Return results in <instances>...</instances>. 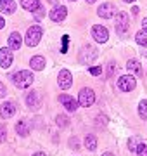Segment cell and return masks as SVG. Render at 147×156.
<instances>
[{"instance_id": "21", "label": "cell", "mask_w": 147, "mask_h": 156, "mask_svg": "<svg viewBox=\"0 0 147 156\" xmlns=\"http://www.w3.org/2000/svg\"><path fill=\"white\" fill-rule=\"evenodd\" d=\"M85 146H87V149L95 151V147H97V139L94 137V135H87V137H85Z\"/></svg>"}, {"instance_id": "40", "label": "cell", "mask_w": 147, "mask_h": 156, "mask_svg": "<svg viewBox=\"0 0 147 156\" xmlns=\"http://www.w3.org/2000/svg\"><path fill=\"white\" fill-rule=\"evenodd\" d=\"M49 2H50V4H56V2H57V0H49Z\"/></svg>"}, {"instance_id": "18", "label": "cell", "mask_w": 147, "mask_h": 156, "mask_svg": "<svg viewBox=\"0 0 147 156\" xmlns=\"http://www.w3.org/2000/svg\"><path fill=\"white\" fill-rule=\"evenodd\" d=\"M21 2V7L23 9H26V11H38L40 9V0H19Z\"/></svg>"}, {"instance_id": "1", "label": "cell", "mask_w": 147, "mask_h": 156, "mask_svg": "<svg viewBox=\"0 0 147 156\" xmlns=\"http://www.w3.org/2000/svg\"><path fill=\"white\" fill-rule=\"evenodd\" d=\"M12 82H14V85L16 87H19V89H28L29 85L33 83V73L29 71H17L12 75Z\"/></svg>"}, {"instance_id": "27", "label": "cell", "mask_w": 147, "mask_h": 156, "mask_svg": "<svg viewBox=\"0 0 147 156\" xmlns=\"http://www.w3.org/2000/svg\"><path fill=\"white\" fill-rule=\"evenodd\" d=\"M68 35H64V37H62V49H61V52L62 54H66V52H68Z\"/></svg>"}, {"instance_id": "33", "label": "cell", "mask_w": 147, "mask_h": 156, "mask_svg": "<svg viewBox=\"0 0 147 156\" xmlns=\"http://www.w3.org/2000/svg\"><path fill=\"white\" fill-rule=\"evenodd\" d=\"M113 73H114V62H111V64H109V76H113Z\"/></svg>"}, {"instance_id": "30", "label": "cell", "mask_w": 147, "mask_h": 156, "mask_svg": "<svg viewBox=\"0 0 147 156\" xmlns=\"http://www.w3.org/2000/svg\"><path fill=\"white\" fill-rule=\"evenodd\" d=\"M101 71H102V68H101V66H94V68H90V75H94V76L101 75Z\"/></svg>"}, {"instance_id": "13", "label": "cell", "mask_w": 147, "mask_h": 156, "mask_svg": "<svg viewBox=\"0 0 147 156\" xmlns=\"http://www.w3.org/2000/svg\"><path fill=\"white\" fill-rule=\"evenodd\" d=\"M59 101L64 104V108H66L68 111H76V109H78V102H76V101H74V97H71V95L62 94L61 97H59Z\"/></svg>"}, {"instance_id": "3", "label": "cell", "mask_w": 147, "mask_h": 156, "mask_svg": "<svg viewBox=\"0 0 147 156\" xmlns=\"http://www.w3.org/2000/svg\"><path fill=\"white\" fill-rule=\"evenodd\" d=\"M42 28L40 26H29L28 31H26V38H24V42H26V45L28 47H35V45H38L40 38H42Z\"/></svg>"}, {"instance_id": "19", "label": "cell", "mask_w": 147, "mask_h": 156, "mask_svg": "<svg viewBox=\"0 0 147 156\" xmlns=\"http://www.w3.org/2000/svg\"><path fill=\"white\" fill-rule=\"evenodd\" d=\"M29 66L33 68V69H36V71H42V69L45 68V59H43L42 56H35V57H31Z\"/></svg>"}, {"instance_id": "8", "label": "cell", "mask_w": 147, "mask_h": 156, "mask_svg": "<svg viewBox=\"0 0 147 156\" xmlns=\"http://www.w3.org/2000/svg\"><path fill=\"white\" fill-rule=\"evenodd\" d=\"M92 37L99 42V44H104V42H108V28L106 26H102V24H95L94 28H92Z\"/></svg>"}, {"instance_id": "36", "label": "cell", "mask_w": 147, "mask_h": 156, "mask_svg": "<svg viewBox=\"0 0 147 156\" xmlns=\"http://www.w3.org/2000/svg\"><path fill=\"white\" fill-rule=\"evenodd\" d=\"M33 156H47V154H45V153H35Z\"/></svg>"}, {"instance_id": "12", "label": "cell", "mask_w": 147, "mask_h": 156, "mask_svg": "<svg viewBox=\"0 0 147 156\" xmlns=\"http://www.w3.org/2000/svg\"><path fill=\"white\" fill-rule=\"evenodd\" d=\"M0 66L2 68H11L12 66V52L9 49H0Z\"/></svg>"}, {"instance_id": "15", "label": "cell", "mask_w": 147, "mask_h": 156, "mask_svg": "<svg viewBox=\"0 0 147 156\" xmlns=\"http://www.w3.org/2000/svg\"><path fill=\"white\" fill-rule=\"evenodd\" d=\"M21 44H23V38H21V35L17 33V31L11 33V37H9V49L19 50V49H21Z\"/></svg>"}, {"instance_id": "4", "label": "cell", "mask_w": 147, "mask_h": 156, "mask_svg": "<svg viewBox=\"0 0 147 156\" xmlns=\"http://www.w3.org/2000/svg\"><path fill=\"white\" fill-rule=\"evenodd\" d=\"M78 102H80V106L90 108L92 104L95 102V92H94L92 89H81L80 97H78Z\"/></svg>"}, {"instance_id": "6", "label": "cell", "mask_w": 147, "mask_h": 156, "mask_svg": "<svg viewBox=\"0 0 147 156\" xmlns=\"http://www.w3.org/2000/svg\"><path fill=\"white\" fill-rule=\"evenodd\" d=\"M118 87L123 90V92H132V90L137 87V80L132 76V75H125V76H119Z\"/></svg>"}, {"instance_id": "14", "label": "cell", "mask_w": 147, "mask_h": 156, "mask_svg": "<svg viewBox=\"0 0 147 156\" xmlns=\"http://www.w3.org/2000/svg\"><path fill=\"white\" fill-rule=\"evenodd\" d=\"M0 12L14 14L16 12V2L14 0H0Z\"/></svg>"}, {"instance_id": "16", "label": "cell", "mask_w": 147, "mask_h": 156, "mask_svg": "<svg viewBox=\"0 0 147 156\" xmlns=\"http://www.w3.org/2000/svg\"><path fill=\"white\" fill-rule=\"evenodd\" d=\"M26 104H28L31 109H38L40 108V95H38V92H29L28 95H26Z\"/></svg>"}, {"instance_id": "20", "label": "cell", "mask_w": 147, "mask_h": 156, "mask_svg": "<svg viewBox=\"0 0 147 156\" xmlns=\"http://www.w3.org/2000/svg\"><path fill=\"white\" fill-rule=\"evenodd\" d=\"M126 69H128V71H133V73H137V75H142L140 62L137 61V59H130V61L126 62Z\"/></svg>"}, {"instance_id": "23", "label": "cell", "mask_w": 147, "mask_h": 156, "mask_svg": "<svg viewBox=\"0 0 147 156\" xmlns=\"http://www.w3.org/2000/svg\"><path fill=\"white\" fill-rule=\"evenodd\" d=\"M138 146H140V137H138V135H135V137H132V139L128 140V149L130 151H137Z\"/></svg>"}, {"instance_id": "22", "label": "cell", "mask_w": 147, "mask_h": 156, "mask_svg": "<svg viewBox=\"0 0 147 156\" xmlns=\"http://www.w3.org/2000/svg\"><path fill=\"white\" fill-rule=\"evenodd\" d=\"M135 40H137V44L147 45V30H140V31L135 35Z\"/></svg>"}, {"instance_id": "29", "label": "cell", "mask_w": 147, "mask_h": 156, "mask_svg": "<svg viewBox=\"0 0 147 156\" xmlns=\"http://www.w3.org/2000/svg\"><path fill=\"white\" fill-rule=\"evenodd\" d=\"M108 123V118L104 116V115H99L97 116V127H101V125H106Z\"/></svg>"}, {"instance_id": "17", "label": "cell", "mask_w": 147, "mask_h": 156, "mask_svg": "<svg viewBox=\"0 0 147 156\" xmlns=\"http://www.w3.org/2000/svg\"><path fill=\"white\" fill-rule=\"evenodd\" d=\"M16 132H17V135H21V137H26V135L29 134V123L26 122V120H19V122L16 123Z\"/></svg>"}, {"instance_id": "2", "label": "cell", "mask_w": 147, "mask_h": 156, "mask_svg": "<svg viewBox=\"0 0 147 156\" xmlns=\"http://www.w3.org/2000/svg\"><path fill=\"white\" fill-rule=\"evenodd\" d=\"M114 28H116V33L125 35L130 28V16L126 12H118L116 14V23H114Z\"/></svg>"}, {"instance_id": "25", "label": "cell", "mask_w": 147, "mask_h": 156, "mask_svg": "<svg viewBox=\"0 0 147 156\" xmlns=\"http://www.w3.org/2000/svg\"><path fill=\"white\" fill-rule=\"evenodd\" d=\"M56 122H57V125H59V127H62V128L69 125V120H68V116H66V115H57Z\"/></svg>"}, {"instance_id": "37", "label": "cell", "mask_w": 147, "mask_h": 156, "mask_svg": "<svg viewBox=\"0 0 147 156\" xmlns=\"http://www.w3.org/2000/svg\"><path fill=\"white\" fill-rule=\"evenodd\" d=\"M102 156H114V154H113V153H104Z\"/></svg>"}, {"instance_id": "38", "label": "cell", "mask_w": 147, "mask_h": 156, "mask_svg": "<svg viewBox=\"0 0 147 156\" xmlns=\"http://www.w3.org/2000/svg\"><path fill=\"white\" fill-rule=\"evenodd\" d=\"M94 2H97V0H87V4H94Z\"/></svg>"}, {"instance_id": "10", "label": "cell", "mask_w": 147, "mask_h": 156, "mask_svg": "<svg viewBox=\"0 0 147 156\" xmlns=\"http://www.w3.org/2000/svg\"><path fill=\"white\" fill-rule=\"evenodd\" d=\"M114 12H116V7H114L113 4H109V2L102 4V5L97 9V14H99L102 19H111V17L114 16Z\"/></svg>"}, {"instance_id": "26", "label": "cell", "mask_w": 147, "mask_h": 156, "mask_svg": "<svg viewBox=\"0 0 147 156\" xmlns=\"http://www.w3.org/2000/svg\"><path fill=\"white\" fill-rule=\"evenodd\" d=\"M137 154L138 156H147V146L145 144H140L137 147Z\"/></svg>"}, {"instance_id": "32", "label": "cell", "mask_w": 147, "mask_h": 156, "mask_svg": "<svg viewBox=\"0 0 147 156\" xmlns=\"http://www.w3.org/2000/svg\"><path fill=\"white\" fill-rule=\"evenodd\" d=\"M5 94H7V89H5V85H4L2 82H0V97H4Z\"/></svg>"}, {"instance_id": "9", "label": "cell", "mask_w": 147, "mask_h": 156, "mask_svg": "<svg viewBox=\"0 0 147 156\" xmlns=\"http://www.w3.org/2000/svg\"><path fill=\"white\" fill-rule=\"evenodd\" d=\"M66 16H68V9L64 5H56L54 9L50 11V19L54 23H61L66 19Z\"/></svg>"}, {"instance_id": "35", "label": "cell", "mask_w": 147, "mask_h": 156, "mask_svg": "<svg viewBox=\"0 0 147 156\" xmlns=\"http://www.w3.org/2000/svg\"><path fill=\"white\" fill-rule=\"evenodd\" d=\"M142 26H144V30H147V17H144V21H142Z\"/></svg>"}, {"instance_id": "31", "label": "cell", "mask_w": 147, "mask_h": 156, "mask_svg": "<svg viewBox=\"0 0 147 156\" xmlns=\"http://www.w3.org/2000/svg\"><path fill=\"white\" fill-rule=\"evenodd\" d=\"M69 146H71L73 149H80L78 147V139H69Z\"/></svg>"}, {"instance_id": "11", "label": "cell", "mask_w": 147, "mask_h": 156, "mask_svg": "<svg viewBox=\"0 0 147 156\" xmlns=\"http://www.w3.org/2000/svg\"><path fill=\"white\" fill-rule=\"evenodd\" d=\"M57 83H59V87H61L62 90L69 89V87H71V83H73V76H71V73H69L68 69H61Z\"/></svg>"}, {"instance_id": "24", "label": "cell", "mask_w": 147, "mask_h": 156, "mask_svg": "<svg viewBox=\"0 0 147 156\" xmlns=\"http://www.w3.org/2000/svg\"><path fill=\"white\" fill-rule=\"evenodd\" d=\"M138 115H140L142 120H147V99L138 104Z\"/></svg>"}, {"instance_id": "39", "label": "cell", "mask_w": 147, "mask_h": 156, "mask_svg": "<svg viewBox=\"0 0 147 156\" xmlns=\"http://www.w3.org/2000/svg\"><path fill=\"white\" fill-rule=\"evenodd\" d=\"M123 2H126V4H130V2H135V0H123Z\"/></svg>"}, {"instance_id": "34", "label": "cell", "mask_w": 147, "mask_h": 156, "mask_svg": "<svg viewBox=\"0 0 147 156\" xmlns=\"http://www.w3.org/2000/svg\"><path fill=\"white\" fill-rule=\"evenodd\" d=\"M4 26H5V21H4V17H0V30L4 28Z\"/></svg>"}, {"instance_id": "5", "label": "cell", "mask_w": 147, "mask_h": 156, "mask_svg": "<svg viewBox=\"0 0 147 156\" xmlns=\"http://www.w3.org/2000/svg\"><path fill=\"white\" fill-rule=\"evenodd\" d=\"M95 57H97V49L92 47V45H85L80 50V62H83V64H90Z\"/></svg>"}, {"instance_id": "28", "label": "cell", "mask_w": 147, "mask_h": 156, "mask_svg": "<svg viewBox=\"0 0 147 156\" xmlns=\"http://www.w3.org/2000/svg\"><path fill=\"white\" fill-rule=\"evenodd\" d=\"M5 137H7V130H5V127L0 123V142H4V140H5Z\"/></svg>"}, {"instance_id": "7", "label": "cell", "mask_w": 147, "mask_h": 156, "mask_svg": "<svg viewBox=\"0 0 147 156\" xmlns=\"http://www.w3.org/2000/svg\"><path fill=\"white\" fill-rule=\"evenodd\" d=\"M16 102H12V101H7V102H4L2 106H0V116L4 118V120H9V118H12L14 115H16Z\"/></svg>"}]
</instances>
